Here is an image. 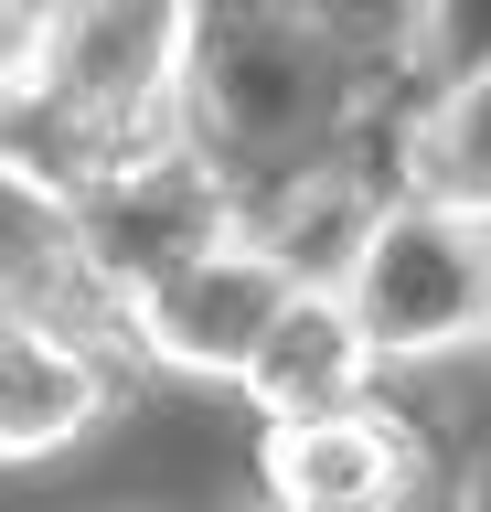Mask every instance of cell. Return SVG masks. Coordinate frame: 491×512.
I'll return each mask as SVG.
<instances>
[{
  "instance_id": "cell-1",
  "label": "cell",
  "mask_w": 491,
  "mask_h": 512,
  "mask_svg": "<svg viewBox=\"0 0 491 512\" xmlns=\"http://www.w3.org/2000/svg\"><path fill=\"white\" fill-rule=\"evenodd\" d=\"M171 118L203 160L235 171V192L299 182L342 160L363 128L353 43L321 0H182Z\"/></svg>"
},
{
  "instance_id": "cell-2",
  "label": "cell",
  "mask_w": 491,
  "mask_h": 512,
  "mask_svg": "<svg viewBox=\"0 0 491 512\" xmlns=\"http://www.w3.org/2000/svg\"><path fill=\"white\" fill-rule=\"evenodd\" d=\"M331 288H342L374 374H427V363L491 352V224L449 214L427 192H395Z\"/></svg>"
},
{
  "instance_id": "cell-3",
  "label": "cell",
  "mask_w": 491,
  "mask_h": 512,
  "mask_svg": "<svg viewBox=\"0 0 491 512\" xmlns=\"http://www.w3.org/2000/svg\"><path fill=\"white\" fill-rule=\"evenodd\" d=\"M54 235H65V278L86 288L107 320H129V299H150L171 267H193V256L246 235V192H235L225 160H203L193 139L171 128L150 150L107 160L97 192H86Z\"/></svg>"
},
{
  "instance_id": "cell-4",
  "label": "cell",
  "mask_w": 491,
  "mask_h": 512,
  "mask_svg": "<svg viewBox=\"0 0 491 512\" xmlns=\"http://www.w3.org/2000/svg\"><path fill=\"white\" fill-rule=\"evenodd\" d=\"M171 75H182V0H54L33 86L54 107H75L118 160L182 128Z\"/></svg>"
},
{
  "instance_id": "cell-5",
  "label": "cell",
  "mask_w": 491,
  "mask_h": 512,
  "mask_svg": "<svg viewBox=\"0 0 491 512\" xmlns=\"http://www.w3.org/2000/svg\"><path fill=\"white\" fill-rule=\"evenodd\" d=\"M289 299H299V278L257 246V235H235V246L193 256V267H171L150 299H129L118 342H129V352H150L161 374L246 384V363L267 352V331H278V310H289Z\"/></svg>"
},
{
  "instance_id": "cell-6",
  "label": "cell",
  "mask_w": 491,
  "mask_h": 512,
  "mask_svg": "<svg viewBox=\"0 0 491 512\" xmlns=\"http://www.w3.org/2000/svg\"><path fill=\"white\" fill-rule=\"evenodd\" d=\"M427 491V427L385 395H363L310 427H257V502L289 512H417Z\"/></svg>"
},
{
  "instance_id": "cell-7",
  "label": "cell",
  "mask_w": 491,
  "mask_h": 512,
  "mask_svg": "<svg viewBox=\"0 0 491 512\" xmlns=\"http://www.w3.org/2000/svg\"><path fill=\"white\" fill-rule=\"evenodd\" d=\"M235 395L257 406V427H310V416H342V406H363V395H385V374H374L342 288H299Z\"/></svg>"
},
{
  "instance_id": "cell-8",
  "label": "cell",
  "mask_w": 491,
  "mask_h": 512,
  "mask_svg": "<svg viewBox=\"0 0 491 512\" xmlns=\"http://www.w3.org/2000/svg\"><path fill=\"white\" fill-rule=\"evenodd\" d=\"M107 395H118L107 363L75 342L65 320H43L33 342H22V363L0 374V459H54V448H75L107 416Z\"/></svg>"
},
{
  "instance_id": "cell-9",
  "label": "cell",
  "mask_w": 491,
  "mask_h": 512,
  "mask_svg": "<svg viewBox=\"0 0 491 512\" xmlns=\"http://www.w3.org/2000/svg\"><path fill=\"white\" fill-rule=\"evenodd\" d=\"M395 192H427V203L491 224V75L449 86V96H406V118H395Z\"/></svg>"
},
{
  "instance_id": "cell-10",
  "label": "cell",
  "mask_w": 491,
  "mask_h": 512,
  "mask_svg": "<svg viewBox=\"0 0 491 512\" xmlns=\"http://www.w3.org/2000/svg\"><path fill=\"white\" fill-rule=\"evenodd\" d=\"M395 54H406V86L449 96L491 75V0H395Z\"/></svg>"
},
{
  "instance_id": "cell-11",
  "label": "cell",
  "mask_w": 491,
  "mask_h": 512,
  "mask_svg": "<svg viewBox=\"0 0 491 512\" xmlns=\"http://www.w3.org/2000/svg\"><path fill=\"white\" fill-rule=\"evenodd\" d=\"M43 32H54V0H0V96H11V86H33Z\"/></svg>"
},
{
  "instance_id": "cell-12",
  "label": "cell",
  "mask_w": 491,
  "mask_h": 512,
  "mask_svg": "<svg viewBox=\"0 0 491 512\" xmlns=\"http://www.w3.org/2000/svg\"><path fill=\"white\" fill-rule=\"evenodd\" d=\"M43 331V310H33V288L11 278V267H0V374H11V363H22V342H33Z\"/></svg>"
},
{
  "instance_id": "cell-13",
  "label": "cell",
  "mask_w": 491,
  "mask_h": 512,
  "mask_svg": "<svg viewBox=\"0 0 491 512\" xmlns=\"http://www.w3.org/2000/svg\"><path fill=\"white\" fill-rule=\"evenodd\" d=\"M246 512H289V502H246Z\"/></svg>"
}]
</instances>
